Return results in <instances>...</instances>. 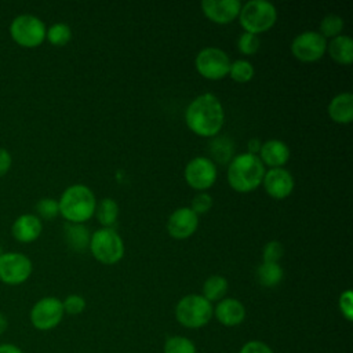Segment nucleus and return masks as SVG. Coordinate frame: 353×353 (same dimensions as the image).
Wrapping results in <instances>:
<instances>
[{"instance_id": "f257e3e1", "label": "nucleus", "mask_w": 353, "mask_h": 353, "mask_svg": "<svg viewBox=\"0 0 353 353\" xmlns=\"http://www.w3.org/2000/svg\"><path fill=\"white\" fill-rule=\"evenodd\" d=\"M185 121L190 131L199 137H216L225 121L223 106L214 94H200L188 105Z\"/></svg>"}, {"instance_id": "f03ea898", "label": "nucleus", "mask_w": 353, "mask_h": 353, "mask_svg": "<svg viewBox=\"0 0 353 353\" xmlns=\"http://www.w3.org/2000/svg\"><path fill=\"white\" fill-rule=\"evenodd\" d=\"M265 165L256 154H236L228 164V182L236 192L247 193L256 189L263 179Z\"/></svg>"}, {"instance_id": "7ed1b4c3", "label": "nucleus", "mask_w": 353, "mask_h": 353, "mask_svg": "<svg viewBox=\"0 0 353 353\" xmlns=\"http://www.w3.org/2000/svg\"><path fill=\"white\" fill-rule=\"evenodd\" d=\"M58 205L59 214L68 222L83 223L94 215L97 200L88 186L83 183H74L62 192L58 200Z\"/></svg>"}, {"instance_id": "20e7f679", "label": "nucleus", "mask_w": 353, "mask_h": 353, "mask_svg": "<svg viewBox=\"0 0 353 353\" xmlns=\"http://www.w3.org/2000/svg\"><path fill=\"white\" fill-rule=\"evenodd\" d=\"M277 19L276 7L266 0H250L241 4L239 21L244 32L256 34L269 30Z\"/></svg>"}, {"instance_id": "39448f33", "label": "nucleus", "mask_w": 353, "mask_h": 353, "mask_svg": "<svg viewBox=\"0 0 353 353\" xmlns=\"http://www.w3.org/2000/svg\"><path fill=\"white\" fill-rule=\"evenodd\" d=\"M212 312L211 302L203 295L189 294L176 303L175 317L186 328H200L211 320Z\"/></svg>"}, {"instance_id": "423d86ee", "label": "nucleus", "mask_w": 353, "mask_h": 353, "mask_svg": "<svg viewBox=\"0 0 353 353\" xmlns=\"http://www.w3.org/2000/svg\"><path fill=\"white\" fill-rule=\"evenodd\" d=\"M46 32L44 22L33 14H19L10 23L11 39L25 48L39 47L46 40Z\"/></svg>"}, {"instance_id": "0eeeda50", "label": "nucleus", "mask_w": 353, "mask_h": 353, "mask_svg": "<svg viewBox=\"0 0 353 353\" xmlns=\"http://www.w3.org/2000/svg\"><path fill=\"white\" fill-rule=\"evenodd\" d=\"M88 247L94 258L105 265H113L124 255L123 239L110 228L95 230L91 234Z\"/></svg>"}, {"instance_id": "6e6552de", "label": "nucleus", "mask_w": 353, "mask_h": 353, "mask_svg": "<svg viewBox=\"0 0 353 353\" xmlns=\"http://www.w3.org/2000/svg\"><path fill=\"white\" fill-rule=\"evenodd\" d=\"M33 270L29 256L17 251L0 254V281L7 285H19L25 283Z\"/></svg>"}, {"instance_id": "1a4fd4ad", "label": "nucleus", "mask_w": 353, "mask_h": 353, "mask_svg": "<svg viewBox=\"0 0 353 353\" xmlns=\"http://www.w3.org/2000/svg\"><path fill=\"white\" fill-rule=\"evenodd\" d=\"M196 70L208 80L223 79L229 73V55L218 47H205L196 55Z\"/></svg>"}, {"instance_id": "9d476101", "label": "nucleus", "mask_w": 353, "mask_h": 353, "mask_svg": "<svg viewBox=\"0 0 353 353\" xmlns=\"http://www.w3.org/2000/svg\"><path fill=\"white\" fill-rule=\"evenodd\" d=\"M63 313L61 299L55 296H44L32 306L29 319L36 330L50 331L61 323Z\"/></svg>"}, {"instance_id": "9b49d317", "label": "nucleus", "mask_w": 353, "mask_h": 353, "mask_svg": "<svg viewBox=\"0 0 353 353\" xmlns=\"http://www.w3.org/2000/svg\"><path fill=\"white\" fill-rule=\"evenodd\" d=\"M183 176L190 188L204 192L216 181V165L210 157L197 156L186 164Z\"/></svg>"}, {"instance_id": "f8f14e48", "label": "nucleus", "mask_w": 353, "mask_h": 353, "mask_svg": "<svg viewBox=\"0 0 353 353\" xmlns=\"http://www.w3.org/2000/svg\"><path fill=\"white\" fill-rule=\"evenodd\" d=\"M327 50V40L316 30H306L294 37L291 43L292 55L302 62L320 59Z\"/></svg>"}, {"instance_id": "ddd939ff", "label": "nucleus", "mask_w": 353, "mask_h": 353, "mask_svg": "<svg viewBox=\"0 0 353 353\" xmlns=\"http://www.w3.org/2000/svg\"><path fill=\"white\" fill-rule=\"evenodd\" d=\"M199 226V215L190 207L176 208L167 221V230L171 237L182 240L190 237Z\"/></svg>"}, {"instance_id": "4468645a", "label": "nucleus", "mask_w": 353, "mask_h": 353, "mask_svg": "<svg viewBox=\"0 0 353 353\" xmlns=\"http://www.w3.org/2000/svg\"><path fill=\"white\" fill-rule=\"evenodd\" d=\"M262 183L268 194L276 200L288 197L294 189V178L291 172L283 167L265 171Z\"/></svg>"}, {"instance_id": "2eb2a0df", "label": "nucleus", "mask_w": 353, "mask_h": 353, "mask_svg": "<svg viewBox=\"0 0 353 353\" xmlns=\"http://www.w3.org/2000/svg\"><path fill=\"white\" fill-rule=\"evenodd\" d=\"M241 3L239 0H203L201 10L204 15L215 23H229L239 17Z\"/></svg>"}, {"instance_id": "dca6fc26", "label": "nucleus", "mask_w": 353, "mask_h": 353, "mask_svg": "<svg viewBox=\"0 0 353 353\" xmlns=\"http://www.w3.org/2000/svg\"><path fill=\"white\" fill-rule=\"evenodd\" d=\"M43 223L36 214H22L11 225L12 237L19 243H32L41 234Z\"/></svg>"}, {"instance_id": "f3484780", "label": "nucleus", "mask_w": 353, "mask_h": 353, "mask_svg": "<svg viewBox=\"0 0 353 353\" xmlns=\"http://www.w3.org/2000/svg\"><path fill=\"white\" fill-rule=\"evenodd\" d=\"M258 157L270 168L283 167L290 159V148L280 139H269L262 143Z\"/></svg>"}, {"instance_id": "a211bd4d", "label": "nucleus", "mask_w": 353, "mask_h": 353, "mask_svg": "<svg viewBox=\"0 0 353 353\" xmlns=\"http://www.w3.org/2000/svg\"><path fill=\"white\" fill-rule=\"evenodd\" d=\"M214 314L221 324L226 327H234L244 320L245 307L239 299L225 298L219 301L214 310Z\"/></svg>"}, {"instance_id": "6ab92c4d", "label": "nucleus", "mask_w": 353, "mask_h": 353, "mask_svg": "<svg viewBox=\"0 0 353 353\" xmlns=\"http://www.w3.org/2000/svg\"><path fill=\"white\" fill-rule=\"evenodd\" d=\"M328 116L338 124H349L353 119V95L352 92H341L335 95L327 108Z\"/></svg>"}, {"instance_id": "aec40b11", "label": "nucleus", "mask_w": 353, "mask_h": 353, "mask_svg": "<svg viewBox=\"0 0 353 353\" xmlns=\"http://www.w3.org/2000/svg\"><path fill=\"white\" fill-rule=\"evenodd\" d=\"M330 57L342 65H350L353 62V40L350 36L339 34L327 43Z\"/></svg>"}, {"instance_id": "412c9836", "label": "nucleus", "mask_w": 353, "mask_h": 353, "mask_svg": "<svg viewBox=\"0 0 353 353\" xmlns=\"http://www.w3.org/2000/svg\"><path fill=\"white\" fill-rule=\"evenodd\" d=\"M65 239L69 247L81 251L90 245V230L83 223L68 222L65 225Z\"/></svg>"}, {"instance_id": "4be33fe9", "label": "nucleus", "mask_w": 353, "mask_h": 353, "mask_svg": "<svg viewBox=\"0 0 353 353\" xmlns=\"http://www.w3.org/2000/svg\"><path fill=\"white\" fill-rule=\"evenodd\" d=\"M208 150L211 153V157L221 163L225 164L233 159V152H234V145L233 141L229 137L225 135H216L208 145Z\"/></svg>"}, {"instance_id": "5701e85b", "label": "nucleus", "mask_w": 353, "mask_h": 353, "mask_svg": "<svg viewBox=\"0 0 353 353\" xmlns=\"http://www.w3.org/2000/svg\"><path fill=\"white\" fill-rule=\"evenodd\" d=\"M284 272L279 263L273 262H262L256 269V277L261 285L263 287H276L283 280Z\"/></svg>"}, {"instance_id": "b1692460", "label": "nucleus", "mask_w": 353, "mask_h": 353, "mask_svg": "<svg viewBox=\"0 0 353 353\" xmlns=\"http://www.w3.org/2000/svg\"><path fill=\"white\" fill-rule=\"evenodd\" d=\"M228 291V280L223 276H210L203 285V296L208 301H221Z\"/></svg>"}, {"instance_id": "393cba45", "label": "nucleus", "mask_w": 353, "mask_h": 353, "mask_svg": "<svg viewBox=\"0 0 353 353\" xmlns=\"http://www.w3.org/2000/svg\"><path fill=\"white\" fill-rule=\"evenodd\" d=\"M95 215L98 222L105 228H108L116 222L119 216V205L113 199L105 197L99 201V204H97Z\"/></svg>"}, {"instance_id": "a878e982", "label": "nucleus", "mask_w": 353, "mask_h": 353, "mask_svg": "<svg viewBox=\"0 0 353 353\" xmlns=\"http://www.w3.org/2000/svg\"><path fill=\"white\" fill-rule=\"evenodd\" d=\"M46 39L52 46L61 47V46H65L69 43V40L72 39V30H70L69 25H66L65 22H55L47 29Z\"/></svg>"}, {"instance_id": "bb28decb", "label": "nucleus", "mask_w": 353, "mask_h": 353, "mask_svg": "<svg viewBox=\"0 0 353 353\" xmlns=\"http://www.w3.org/2000/svg\"><path fill=\"white\" fill-rule=\"evenodd\" d=\"M228 74H230V77L234 81L247 83L254 77V66L247 59H236V61L230 62Z\"/></svg>"}, {"instance_id": "cd10ccee", "label": "nucleus", "mask_w": 353, "mask_h": 353, "mask_svg": "<svg viewBox=\"0 0 353 353\" xmlns=\"http://www.w3.org/2000/svg\"><path fill=\"white\" fill-rule=\"evenodd\" d=\"M343 29V19L336 14H328L325 15L320 22V34L327 39H334L341 34Z\"/></svg>"}, {"instance_id": "c85d7f7f", "label": "nucleus", "mask_w": 353, "mask_h": 353, "mask_svg": "<svg viewBox=\"0 0 353 353\" xmlns=\"http://www.w3.org/2000/svg\"><path fill=\"white\" fill-rule=\"evenodd\" d=\"M164 353H196V346L190 339L175 335L165 341Z\"/></svg>"}, {"instance_id": "c756f323", "label": "nucleus", "mask_w": 353, "mask_h": 353, "mask_svg": "<svg viewBox=\"0 0 353 353\" xmlns=\"http://www.w3.org/2000/svg\"><path fill=\"white\" fill-rule=\"evenodd\" d=\"M36 212L39 218L52 219L59 214L58 201L51 197H43L36 203Z\"/></svg>"}, {"instance_id": "7c9ffc66", "label": "nucleus", "mask_w": 353, "mask_h": 353, "mask_svg": "<svg viewBox=\"0 0 353 353\" xmlns=\"http://www.w3.org/2000/svg\"><path fill=\"white\" fill-rule=\"evenodd\" d=\"M259 44H261L259 37L256 34H252L248 32H243L237 39V48L244 55L255 54L259 48Z\"/></svg>"}, {"instance_id": "2f4dec72", "label": "nucleus", "mask_w": 353, "mask_h": 353, "mask_svg": "<svg viewBox=\"0 0 353 353\" xmlns=\"http://www.w3.org/2000/svg\"><path fill=\"white\" fill-rule=\"evenodd\" d=\"M62 306L63 312L68 314H80L85 309V301L81 295L72 294L68 295L65 301H62Z\"/></svg>"}, {"instance_id": "473e14b6", "label": "nucleus", "mask_w": 353, "mask_h": 353, "mask_svg": "<svg viewBox=\"0 0 353 353\" xmlns=\"http://www.w3.org/2000/svg\"><path fill=\"white\" fill-rule=\"evenodd\" d=\"M283 252H284V248H283L281 243L277 241V240H272V241H269V243L263 247L262 259H263V262H273V263H277L279 259L283 256Z\"/></svg>"}, {"instance_id": "72a5a7b5", "label": "nucleus", "mask_w": 353, "mask_h": 353, "mask_svg": "<svg viewBox=\"0 0 353 353\" xmlns=\"http://www.w3.org/2000/svg\"><path fill=\"white\" fill-rule=\"evenodd\" d=\"M211 207H212V197L205 192H200L193 197L190 210L199 215V214H205Z\"/></svg>"}, {"instance_id": "f704fd0d", "label": "nucleus", "mask_w": 353, "mask_h": 353, "mask_svg": "<svg viewBox=\"0 0 353 353\" xmlns=\"http://www.w3.org/2000/svg\"><path fill=\"white\" fill-rule=\"evenodd\" d=\"M353 295L350 290H346L339 296V309L347 321L353 320Z\"/></svg>"}, {"instance_id": "c9c22d12", "label": "nucleus", "mask_w": 353, "mask_h": 353, "mask_svg": "<svg viewBox=\"0 0 353 353\" xmlns=\"http://www.w3.org/2000/svg\"><path fill=\"white\" fill-rule=\"evenodd\" d=\"M239 353H273V350L261 341H250L243 345Z\"/></svg>"}, {"instance_id": "e433bc0d", "label": "nucleus", "mask_w": 353, "mask_h": 353, "mask_svg": "<svg viewBox=\"0 0 353 353\" xmlns=\"http://www.w3.org/2000/svg\"><path fill=\"white\" fill-rule=\"evenodd\" d=\"M11 164H12V157L10 152L0 146V178L10 171Z\"/></svg>"}, {"instance_id": "4c0bfd02", "label": "nucleus", "mask_w": 353, "mask_h": 353, "mask_svg": "<svg viewBox=\"0 0 353 353\" xmlns=\"http://www.w3.org/2000/svg\"><path fill=\"white\" fill-rule=\"evenodd\" d=\"M0 353H23V350L14 343H0Z\"/></svg>"}, {"instance_id": "58836bf2", "label": "nucleus", "mask_w": 353, "mask_h": 353, "mask_svg": "<svg viewBox=\"0 0 353 353\" xmlns=\"http://www.w3.org/2000/svg\"><path fill=\"white\" fill-rule=\"evenodd\" d=\"M248 152L247 153H251V154H256L258 156V153H259V150H261V146H262V142L258 139V138H252V139H250L248 141Z\"/></svg>"}, {"instance_id": "ea45409f", "label": "nucleus", "mask_w": 353, "mask_h": 353, "mask_svg": "<svg viewBox=\"0 0 353 353\" xmlns=\"http://www.w3.org/2000/svg\"><path fill=\"white\" fill-rule=\"evenodd\" d=\"M7 327H8V320H7V317H6V314L0 313V335L7 330Z\"/></svg>"}]
</instances>
